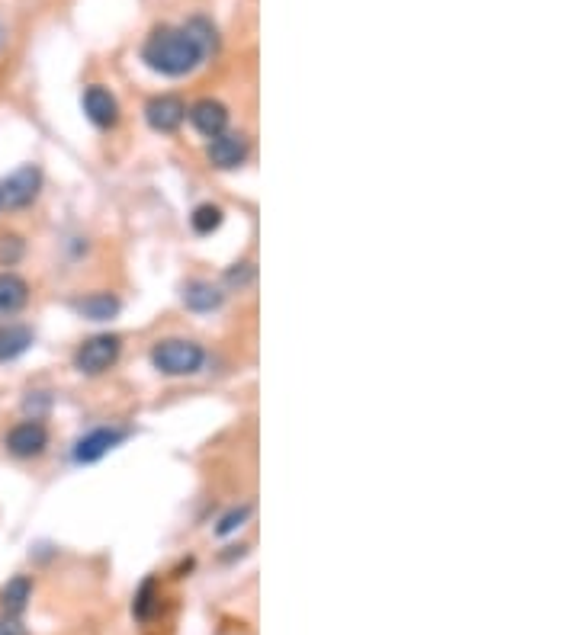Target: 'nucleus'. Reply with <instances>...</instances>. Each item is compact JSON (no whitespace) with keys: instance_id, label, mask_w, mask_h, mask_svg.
<instances>
[{"instance_id":"14","label":"nucleus","mask_w":578,"mask_h":635,"mask_svg":"<svg viewBox=\"0 0 578 635\" xmlns=\"http://www.w3.org/2000/svg\"><path fill=\"white\" fill-rule=\"evenodd\" d=\"M222 299H225L222 289L212 283H203V280H196L184 289V305L190 312H212V308L222 305Z\"/></svg>"},{"instance_id":"9","label":"nucleus","mask_w":578,"mask_h":635,"mask_svg":"<svg viewBox=\"0 0 578 635\" xmlns=\"http://www.w3.org/2000/svg\"><path fill=\"white\" fill-rule=\"evenodd\" d=\"M84 113L97 129H113L119 122V103L106 87L94 84L84 90Z\"/></svg>"},{"instance_id":"12","label":"nucleus","mask_w":578,"mask_h":635,"mask_svg":"<svg viewBox=\"0 0 578 635\" xmlns=\"http://www.w3.org/2000/svg\"><path fill=\"white\" fill-rule=\"evenodd\" d=\"M33 347V331L26 324H0V363H10Z\"/></svg>"},{"instance_id":"15","label":"nucleus","mask_w":578,"mask_h":635,"mask_svg":"<svg viewBox=\"0 0 578 635\" xmlns=\"http://www.w3.org/2000/svg\"><path fill=\"white\" fill-rule=\"evenodd\" d=\"M29 597H33V584H29L26 575L10 578V581L4 584V591H0V603H4L7 616H13V619H17V616L26 610Z\"/></svg>"},{"instance_id":"11","label":"nucleus","mask_w":578,"mask_h":635,"mask_svg":"<svg viewBox=\"0 0 578 635\" xmlns=\"http://www.w3.org/2000/svg\"><path fill=\"white\" fill-rule=\"evenodd\" d=\"M29 302V286L17 273H0V318H13Z\"/></svg>"},{"instance_id":"4","label":"nucleus","mask_w":578,"mask_h":635,"mask_svg":"<svg viewBox=\"0 0 578 635\" xmlns=\"http://www.w3.org/2000/svg\"><path fill=\"white\" fill-rule=\"evenodd\" d=\"M39 187H42V170L36 164H23L20 170H13L4 187H0V206L23 209L39 196Z\"/></svg>"},{"instance_id":"6","label":"nucleus","mask_w":578,"mask_h":635,"mask_svg":"<svg viewBox=\"0 0 578 635\" xmlns=\"http://www.w3.org/2000/svg\"><path fill=\"white\" fill-rule=\"evenodd\" d=\"M126 440V430L119 427H97L84 433V437L74 443V462L78 466H90V462H100L110 449H116L119 443Z\"/></svg>"},{"instance_id":"19","label":"nucleus","mask_w":578,"mask_h":635,"mask_svg":"<svg viewBox=\"0 0 578 635\" xmlns=\"http://www.w3.org/2000/svg\"><path fill=\"white\" fill-rule=\"evenodd\" d=\"M248 514H251V507H238V510H232V514H225V517L219 520V526H216V533H219V536L235 533L238 526L248 520Z\"/></svg>"},{"instance_id":"3","label":"nucleus","mask_w":578,"mask_h":635,"mask_svg":"<svg viewBox=\"0 0 578 635\" xmlns=\"http://www.w3.org/2000/svg\"><path fill=\"white\" fill-rule=\"evenodd\" d=\"M119 350H123V340L116 334H97L84 340L74 353V369L84 376H103L106 369H113L119 360Z\"/></svg>"},{"instance_id":"17","label":"nucleus","mask_w":578,"mask_h":635,"mask_svg":"<svg viewBox=\"0 0 578 635\" xmlns=\"http://www.w3.org/2000/svg\"><path fill=\"white\" fill-rule=\"evenodd\" d=\"M20 257H23V241L17 235L0 238V263H4V267H13Z\"/></svg>"},{"instance_id":"21","label":"nucleus","mask_w":578,"mask_h":635,"mask_svg":"<svg viewBox=\"0 0 578 635\" xmlns=\"http://www.w3.org/2000/svg\"><path fill=\"white\" fill-rule=\"evenodd\" d=\"M0 635H26V629L13 616H4L0 619Z\"/></svg>"},{"instance_id":"5","label":"nucleus","mask_w":578,"mask_h":635,"mask_svg":"<svg viewBox=\"0 0 578 635\" xmlns=\"http://www.w3.org/2000/svg\"><path fill=\"white\" fill-rule=\"evenodd\" d=\"M4 446H7V453L20 456V459L42 456L45 446H49V427H45L42 421H36V417H29V421H20V424L10 427Z\"/></svg>"},{"instance_id":"1","label":"nucleus","mask_w":578,"mask_h":635,"mask_svg":"<svg viewBox=\"0 0 578 635\" xmlns=\"http://www.w3.org/2000/svg\"><path fill=\"white\" fill-rule=\"evenodd\" d=\"M212 49H216V29L196 17L187 26L155 29L142 49V61L164 77H184L200 68Z\"/></svg>"},{"instance_id":"8","label":"nucleus","mask_w":578,"mask_h":635,"mask_svg":"<svg viewBox=\"0 0 578 635\" xmlns=\"http://www.w3.org/2000/svg\"><path fill=\"white\" fill-rule=\"evenodd\" d=\"M206 154H209L212 167L235 170V167L245 164V158H248V142L238 132H222V135H216L209 142V151Z\"/></svg>"},{"instance_id":"18","label":"nucleus","mask_w":578,"mask_h":635,"mask_svg":"<svg viewBox=\"0 0 578 635\" xmlns=\"http://www.w3.org/2000/svg\"><path fill=\"white\" fill-rule=\"evenodd\" d=\"M151 603H155V581H145L142 591L135 594V616L148 619L151 616Z\"/></svg>"},{"instance_id":"20","label":"nucleus","mask_w":578,"mask_h":635,"mask_svg":"<svg viewBox=\"0 0 578 635\" xmlns=\"http://www.w3.org/2000/svg\"><path fill=\"white\" fill-rule=\"evenodd\" d=\"M251 276H254V267H251V263H235V267L225 273V280L232 283V286H238V289H245V286L251 283Z\"/></svg>"},{"instance_id":"7","label":"nucleus","mask_w":578,"mask_h":635,"mask_svg":"<svg viewBox=\"0 0 578 635\" xmlns=\"http://www.w3.org/2000/svg\"><path fill=\"white\" fill-rule=\"evenodd\" d=\"M145 119H148V126L155 129V132H177L180 126H184V119H187V103L180 100V97H171V94H161L155 100H148L145 106Z\"/></svg>"},{"instance_id":"22","label":"nucleus","mask_w":578,"mask_h":635,"mask_svg":"<svg viewBox=\"0 0 578 635\" xmlns=\"http://www.w3.org/2000/svg\"><path fill=\"white\" fill-rule=\"evenodd\" d=\"M4 39H7V29H4V23H0V45H4Z\"/></svg>"},{"instance_id":"10","label":"nucleus","mask_w":578,"mask_h":635,"mask_svg":"<svg viewBox=\"0 0 578 635\" xmlns=\"http://www.w3.org/2000/svg\"><path fill=\"white\" fill-rule=\"evenodd\" d=\"M187 116L196 126V132H203L206 138H216V135L228 132V110L219 100H196L187 110Z\"/></svg>"},{"instance_id":"2","label":"nucleus","mask_w":578,"mask_h":635,"mask_svg":"<svg viewBox=\"0 0 578 635\" xmlns=\"http://www.w3.org/2000/svg\"><path fill=\"white\" fill-rule=\"evenodd\" d=\"M203 363H206V350L184 337L161 340V344H155V350H151V366L164 376H193L200 373Z\"/></svg>"},{"instance_id":"13","label":"nucleus","mask_w":578,"mask_h":635,"mask_svg":"<svg viewBox=\"0 0 578 635\" xmlns=\"http://www.w3.org/2000/svg\"><path fill=\"white\" fill-rule=\"evenodd\" d=\"M119 308L123 305H119V299L110 296V292H94V296H84L74 302V312L87 321H110L119 315Z\"/></svg>"},{"instance_id":"16","label":"nucleus","mask_w":578,"mask_h":635,"mask_svg":"<svg viewBox=\"0 0 578 635\" xmlns=\"http://www.w3.org/2000/svg\"><path fill=\"white\" fill-rule=\"evenodd\" d=\"M193 231H196V235H212V231H216L219 225H222V209L219 206H200V209H196L193 212Z\"/></svg>"}]
</instances>
